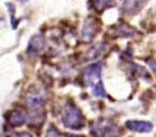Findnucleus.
<instances>
[{
    "instance_id": "nucleus-1",
    "label": "nucleus",
    "mask_w": 156,
    "mask_h": 137,
    "mask_svg": "<svg viewBox=\"0 0 156 137\" xmlns=\"http://www.w3.org/2000/svg\"><path fill=\"white\" fill-rule=\"evenodd\" d=\"M101 72H102V64L100 62L93 63L85 70L83 78L86 84L92 88V92L94 96L98 98H104L106 96V91L101 79Z\"/></svg>"
},
{
    "instance_id": "nucleus-2",
    "label": "nucleus",
    "mask_w": 156,
    "mask_h": 137,
    "mask_svg": "<svg viewBox=\"0 0 156 137\" xmlns=\"http://www.w3.org/2000/svg\"><path fill=\"white\" fill-rule=\"evenodd\" d=\"M62 122L66 128L72 130H80L85 125L83 114L75 105L69 104L62 111Z\"/></svg>"
},
{
    "instance_id": "nucleus-3",
    "label": "nucleus",
    "mask_w": 156,
    "mask_h": 137,
    "mask_svg": "<svg viewBox=\"0 0 156 137\" xmlns=\"http://www.w3.org/2000/svg\"><path fill=\"white\" fill-rule=\"evenodd\" d=\"M98 31H100V23L93 17L88 18L81 31V39L83 41H91Z\"/></svg>"
},
{
    "instance_id": "nucleus-4",
    "label": "nucleus",
    "mask_w": 156,
    "mask_h": 137,
    "mask_svg": "<svg viewBox=\"0 0 156 137\" xmlns=\"http://www.w3.org/2000/svg\"><path fill=\"white\" fill-rule=\"evenodd\" d=\"M27 102H28L31 111L33 114H35V116H37L42 111L43 105L45 103V98H44V96L42 93L34 92V93L29 94L28 98H27Z\"/></svg>"
},
{
    "instance_id": "nucleus-5",
    "label": "nucleus",
    "mask_w": 156,
    "mask_h": 137,
    "mask_svg": "<svg viewBox=\"0 0 156 137\" xmlns=\"http://www.w3.org/2000/svg\"><path fill=\"white\" fill-rule=\"evenodd\" d=\"M126 128L133 132L137 133H149L153 128V124L147 121H138V120H129L126 122Z\"/></svg>"
},
{
    "instance_id": "nucleus-6",
    "label": "nucleus",
    "mask_w": 156,
    "mask_h": 137,
    "mask_svg": "<svg viewBox=\"0 0 156 137\" xmlns=\"http://www.w3.org/2000/svg\"><path fill=\"white\" fill-rule=\"evenodd\" d=\"M45 48V40L41 35H35L31 39L28 46V54L37 55Z\"/></svg>"
},
{
    "instance_id": "nucleus-7",
    "label": "nucleus",
    "mask_w": 156,
    "mask_h": 137,
    "mask_svg": "<svg viewBox=\"0 0 156 137\" xmlns=\"http://www.w3.org/2000/svg\"><path fill=\"white\" fill-rule=\"evenodd\" d=\"M27 121V115L23 110H14L9 115L8 122L13 126H20Z\"/></svg>"
},
{
    "instance_id": "nucleus-8",
    "label": "nucleus",
    "mask_w": 156,
    "mask_h": 137,
    "mask_svg": "<svg viewBox=\"0 0 156 137\" xmlns=\"http://www.w3.org/2000/svg\"><path fill=\"white\" fill-rule=\"evenodd\" d=\"M145 2H147V0H125L123 9L126 13L134 14L138 12Z\"/></svg>"
},
{
    "instance_id": "nucleus-9",
    "label": "nucleus",
    "mask_w": 156,
    "mask_h": 137,
    "mask_svg": "<svg viewBox=\"0 0 156 137\" xmlns=\"http://www.w3.org/2000/svg\"><path fill=\"white\" fill-rule=\"evenodd\" d=\"M115 33L119 35V37H130V35L135 34L136 31H135L132 27L128 26V25H125V24L122 25L121 24V25L115 26Z\"/></svg>"
},
{
    "instance_id": "nucleus-10",
    "label": "nucleus",
    "mask_w": 156,
    "mask_h": 137,
    "mask_svg": "<svg viewBox=\"0 0 156 137\" xmlns=\"http://www.w3.org/2000/svg\"><path fill=\"white\" fill-rule=\"evenodd\" d=\"M115 0H93V7L98 11H103L108 8L115 7Z\"/></svg>"
},
{
    "instance_id": "nucleus-11",
    "label": "nucleus",
    "mask_w": 156,
    "mask_h": 137,
    "mask_svg": "<svg viewBox=\"0 0 156 137\" xmlns=\"http://www.w3.org/2000/svg\"><path fill=\"white\" fill-rule=\"evenodd\" d=\"M46 137H61V135L56 128H54V126H49L47 133H46Z\"/></svg>"
},
{
    "instance_id": "nucleus-12",
    "label": "nucleus",
    "mask_w": 156,
    "mask_h": 137,
    "mask_svg": "<svg viewBox=\"0 0 156 137\" xmlns=\"http://www.w3.org/2000/svg\"><path fill=\"white\" fill-rule=\"evenodd\" d=\"M11 137H32L30 134H28V133H15V134H13Z\"/></svg>"
},
{
    "instance_id": "nucleus-13",
    "label": "nucleus",
    "mask_w": 156,
    "mask_h": 137,
    "mask_svg": "<svg viewBox=\"0 0 156 137\" xmlns=\"http://www.w3.org/2000/svg\"><path fill=\"white\" fill-rule=\"evenodd\" d=\"M149 65H150V67H151L152 70H153L154 74L156 75V61H155V60H151V61H149Z\"/></svg>"
}]
</instances>
